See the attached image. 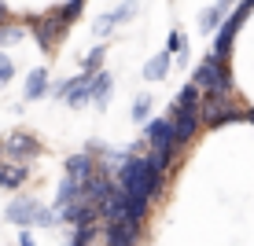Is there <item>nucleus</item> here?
Here are the masks:
<instances>
[{"label": "nucleus", "instance_id": "nucleus-6", "mask_svg": "<svg viewBox=\"0 0 254 246\" xmlns=\"http://www.w3.org/2000/svg\"><path fill=\"white\" fill-rule=\"evenodd\" d=\"M22 26L33 33L37 48H41V51H48V55L56 51V45H59V41L66 37V30H63V26H59L56 19H52V15H26V22H22Z\"/></svg>", "mask_w": 254, "mask_h": 246}, {"label": "nucleus", "instance_id": "nucleus-14", "mask_svg": "<svg viewBox=\"0 0 254 246\" xmlns=\"http://www.w3.org/2000/svg\"><path fill=\"white\" fill-rule=\"evenodd\" d=\"M48 70L45 66H37V70H30L26 74V85H22V96H26V103H33V99H41V96H48Z\"/></svg>", "mask_w": 254, "mask_h": 246}, {"label": "nucleus", "instance_id": "nucleus-30", "mask_svg": "<svg viewBox=\"0 0 254 246\" xmlns=\"http://www.w3.org/2000/svg\"><path fill=\"white\" fill-rule=\"evenodd\" d=\"M217 4H221V7H225V11H229V7L236 4V0H217Z\"/></svg>", "mask_w": 254, "mask_h": 246}, {"label": "nucleus", "instance_id": "nucleus-22", "mask_svg": "<svg viewBox=\"0 0 254 246\" xmlns=\"http://www.w3.org/2000/svg\"><path fill=\"white\" fill-rule=\"evenodd\" d=\"M166 51H170L177 63H185V59H188V41H185V33H181V30L170 33V41H166Z\"/></svg>", "mask_w": 254, "mask_h": 246}, {"label": "nucleus", "instance_id": "nucleus-1", "mask_svg": "<svg viewBox=\"0 0 254 246\" xmlns=\"http://www.w3.org/2000/svg\"><path fill=\"white\" fill-rule=\"evenodd\" d=\"M115 188L122 195H144L155 202L166 191V173L155 169L147 154H122V162L115 169Z\"/></svg>", "mask_w": 254, "mask_h": 246}, {"label": "nucleus", "instance_id": "nucleus-5", "mask_svg": "<svg viewBox=\"0 0 254 246\" xmlns=\"http://www.w3.org/2000/svg\"><path fill=\"white\" fill-rule=\"evenodd\" d=\"M247 15H251V7H232V11L229 15H225V19H221V26H217V30H214V48H210V51H214V55H221V59H229L232 55V45H236V33H240L243 30V22H247Z\"/></svg>", "mask_w": 254, "mask_h": 246}, {"label": "nucleus", "instance_id": "nucleus-17", "mask_svg": "<svg viewBox=\"0 0 254 246\" xmlns=\"http://www.w3.org/2000/svg\"><path fill=\"white\" fill-rule=\"evenodd\" d=\"M92 169H96V158H92V154H85V151L66 158V177H70V180H85Z\"/></svg>", "mask_w": 254, "mask_h": 246}, {"label": "nucleus", "instance_id": "nucleus-21", "mask_svg": "<svg viewBox=\"0 0 254 246\" xmlns=\"http://www.w3.org/2000/svg\"><path fill=\"white\" fill-rule=\"evenodd\" d=\"M70 202H77V180L63 177V184H59V191H56V206H52V209H63V206H70Z\"/></svg>", "mask_w": 254, "mask_h": 246}, {"label": "nucleus", "instance_id": "nucleus-20", "mask_svg": "<svg viewBox=\"0 0 254 246\" xmlns=\"http://www.w3.org/2000/svg\"><path fill=\"white\" fill-rule=\"evenodd\" d=\"M103 59H107V45H96L81 55V74H96V70H103Z\"/></svg>", "mask_w": 254, "mask_h": 246}, {"label": "nucleus", "instance_id": "nucleus-26", "mask_svg": "<svg viewBox=\"0 0 254 246\" xmlns=\"http://www.w3.org/2000/svg\"><path fill=\"white\" fill-rule=\"evenodd\" d=\"M11 77H15V63L0 51V89H4V85H11Z\"/></svg>", "mask_w": 254, "mask_h": 246}, {"label": "nucleus", "instance_id": "nucleus-27", "mask_svg": "<svg viewBox=\"0 0 254 246\" xmlns=\"http://www.w3.org/2000/svg\"><path fill=\"white\" fill-rule=\"evenodd\" d=\"M19 246H37V243H33V232H30V228H22V232H19Z\"/></svg>", "mask_w": 254, "mask_h": 246}, {"label": "nucleus", "instance_id": "nucleus-10", "mask_svg": "<svg viewBox=\"0 0 254 246\" xmlns=\"http://www.w3.org/2000/svg\"><path fill=\"white\" fill-rule=\"evenodd\" d=\"M111 89H115V77H111L107 70H96V74L89 77V103H92L96 110H107Z\"/></svg>", "mask_w": 254, "mask_h": 246}, {"label": "nucleus", "instance_id": "nucleus-29", "mask_svg": "<svg viewBox=\"0 0 254 246\" xmlns=\"http://www.w3.org/2000/svg\"><path fill=\"white\" fill-rule=\"evenodd\" d=\"M243 121H251V125H254V107H243Z\"/></svg>", "mask_w": 254, "mask_h": 246}, {"label": "nucleus", "instance_id": "nucleus-19", "mask_svg": "<svg viewBox=\"0 0 254 246\" xmlns=\"http://www.w3.org/2000/svg\"><path fill=\"white\" fill-rule=\"evenodd\" d=\"M221 19H225V7H221V4L206 7V11L199 15V33H203V37H210V33H214L217 26H221Z\"/></svg>", "mask_w": 254, "mask_h": 246}, {"label": "nucleus", "instance_id": "nucleus-4", "mask_svg": "<svg viewBox=\"0 0 254 246\" xmlns=\"http://www.w3.org/2000/svg\"><path fill=\"white\" fill-rule=\"evenodd\" d=\"M144 144H147V151L151 154H162V158H170V162H177V140H173V125H170V118H147L144 125Z\"/></svg>", "mask_w": 254, "mask_h": 246}, {"label": "nucleus", "instance_id": "nucleus-31", "mask_svg": "<svg viewBox=\"0 0 254 246\" xmlns=\"http://www.w3.org/2000/svg\"><path fill=\"white\" fill-rule=\"evenodd\" d=\"M240 4H243V7H254V0H240Z\"/></svg>", "mask_w": 254, "mask_h": 246}, {"label": "nucleus", "instance_id": "nucleus-12", "mask_svg": "<svg viewBox=\"0 0 254 246\" xmlns=\"http://www.w3.org/2000/svg\"><path fill=\"white\" fill-rule=\"evenodd\" d=\"M37 209H41V202L33 198V195H19L11 206H7V221L19 224V228H30L33 217H37Z\"/></svg>", "mask_w": 254, "mask_h": 246}, {"label": "nucleus", "instance_id": "nucleus-11", "mask_svg": "<svg viewBox=\"0 0 254 246\" xmlns=\"http://www.w3.org/2000/svg\"><path fill=\"white\" fill-rule=\"evenodd\" d=\"M140 239V224H129V221H111L103 228V243L107 246H136Z\"/></svg>", "mask_w": 254, "mask_h": 246}, {"label": "nucleus", "instance_id": "nucleus-7", "mask_svg": "<svg viewBox=\"0 0 254 246\" xmlns=\"http://www.w3.org/2000/svg\"><path fill=\"white\" fill-rule=\"evenodd\" d=\"M41 154V140L33 133H11L7 140H0V158H11V162H33Z\"/></svg>", "mask_w": 254, "mask_h": 246}, {"label": "nucleus", "instance_id": "nucleus-13", "mask_svg": "<svg viewBox=\"0 0 254 246\" xmlns=\"http://www.w3.org/2000/svg\"><path fill=\"white\" fill-rule=\"evenodd\" d=\"M30 180V165L26 162H11V158H0V188L4 191H15V188H22V184Z\"/></svg>", "mask_w": 254, "mask_h": 246}, {"label": "nucleus", "instance_id": "nucleus-16", "mask_svg": "<svg viewBox=\"0 0 254 246\" xmlns=\"http://www.w3.org/2000/svg\"><path fill=\"white\" fill-rule=\"evenodd\" d=\"M85 4H89V0H66V4L52 7L48 15H52V19H56L59 26H63V30H70V26H74V22L85 15Z\"/></svg>", "mask_w": 254, "mask_h": 246}, {"label": "nucleus", "instance_id": "nucleus-18", "mask_svg": "<svg viewBox=\"0 0 254 246\" xmlns=\"http://www.w3.org/2000/svg\"><path fill=\"white\" fill-rule=\"evenodd\" d=\"M199 99H203V92L195 89V85H185V89H181L177 96H173V103H170V114L173 110H199Z\"/></svg>", "mask_w": 254, "mask_h": 246}, {"label": "nucleus", "instance_id": "nucleus-2", "mask_svg": "<svg viewBox=\"0 0 254 246\" xmlns=\"http://www.w3.org/2000/svg\"><path fill=\"white\" fill-rule=\"evenodd\" d=\"M191 85H195L203 96H232L236 77H232L229 59H221V55H214V51H206V55L195 63V70H191Z\"/></svg>", "mask_w": 254, "mask_h": 246}, {"label": "nucleus", "instance_id": "nucleus-24", "mask_svg": "<svg viewBox=\"0 0 254 246\" xmlns=\"http://www.w3.org/2000/svg\"><path fill=\"white\" fill-rule=\"evenodd\" d=\"M151 96H136V99H133V110H129V114H133V121H136V125H144V121L147 118H151Z\"/></svg>", "mask_w": 254, "mask_h": 246}, {"label": "nucleus", "instance_id": "nucleus-9", "mask_svg": "<svg viewBox=\"0 0 254 246\" xmlns=\"http://www.w3.org/2000/svg\"><path fill=\"white\" fill-rule=\"evenodd\" d=\"M170 125H173V140L177 147L191 144L199 133H203V121H199V110H173L170 114Z\"/></svg>", "mask_w": 254, "mask_h": 246}, {"label": "nucleus", "instance_id": "nucleus-28", "mask_svg": "<svg viewBox=\"0 0 254 246\" xmlns=\"http://www.w3.org/2000/svg\"><path fill=\"white\" fill-rule=\"evenodd\" d=\"M4 22H11V11H7V4L0 0V26H4Z\"/></svg>", "mask_w": 254, "mask_h": 246}, {"label": "nucleus", "instance_id": "nucleus-25", "mask_svg": "<svg viewBox=\"0 0 254 246\" xmlns=\"http://www.w3.org/2000/svg\"><path fill=\"white\" fill-rule=\"evenodd\" d=\"M22 33H26V26H11V22H4V26H0V45H15Z\"/></svg>", "mask_w": 254, "mask_h": 246}, {"label": "nucleus", "instance_id": "nucleus-8", "mask_svg": "<svg viewBox=\"0 0 254 246\" xmlns=\"http://www.w3.org/2000/svg\"><path fill=\"white\" fill-rule=\"evenodd\" d=\"M136 11H140V4H136V0H122L118 7H111V11H103L100 19L92 22V37H107V33H115V26L129 22V19H133Z\"/></svg>", "mask_w": 254, "mask_h": 246}, {"label": "nucleus", "instance_id": "nucleus-23", "mask_svg": "<svg viewBox=\"0 0 254 246\" xmlns=\"http://www.w3.org/2000/svg\"><path fill=\"white\" fill-rule=\"evenodd\" d=\"M92 239H96V221H89V224H74V235H70L66 246H92Z\"/></svg>", "mask_w": 254, "mask_h": 246}, {"label": "nucleus", "instance_id": "nucleus-15", "mask_svg": "<svg viewBox=\"0 0 254 246\" xmlns=\"http://www.w3.org/2000/svg\"><path fill=\"white\" fill-rule=\"evenodd\" d=\"M170 70H173V55L170 51H155V55L144 63V81H166Z\"/></svg>", "mask_w": 254, "mask_h": 246}, {"label": "nucleus", "instance_id": "nucleus-3", "mask_svg": "<svg viewBox=\"0 0 254 246\" xmlns=\"http://www.w3.org/2000/svg\"><path fill=\"white\" fill-rule=\"evenodd\" d=\"M199 121L206 129L232 125V121H243V107L232 103V96H203L199 99Z\"/></svg>", "mask_w": 254, "mask_h": 246}]
</instances>
